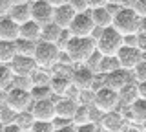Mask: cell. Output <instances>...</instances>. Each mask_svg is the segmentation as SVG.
Here are the masks:
<instances>
[{
  "label": "cell",
  "instance_id": "cell-47",
  "mask_svg": "<svg viewBox=\"0 0 146 132\" xmlns=\"http://www.w3.org/2000/svg\"><path fill=\"white\" fill-rule=\"evenodd\" d=\"M139 95H141V99H146V81L139 83Z\"/></svg>",
  "mask_w": 146,
  "mask_h": 132
},
{
  "label": "cell",
  "instance_id": "cell-27",
  "mask_svg": "<svg viewBox=\"0 0 146 132\" xmlns=\"http://www.w3.org/2000/svg\"><path fill=\"white\" fill-rule=\"evenodd\" d=\"M15 123L26 132V130H33L36 119H35V116H33V112H31V110H24V112H18V114H17Z\"/></svg>",
  "mask_w": 146,
  "mask_h": 132
},
{
  "label": "cell",
  "instance_id": "cell-23",
  "mask_svg": "<svg viewBox=\"0 0 146 132\" xmlns=\"http://www.w3.org/2000/svg\"><path fill=\"white\" fill-rule=\"evenodd\" d=\"M17 55V40H0V62L2 64H9Z\"/></svg>",
  "mask_w": 146,
  "mask_h": 132
},
{
  "label": "cell",
  "instance_id": "cell-6",
  "mask_svg": "<svg viewBox=\"0 0 146 132\" xmlns=\"http://www.w3.org/2000/svg\"><path fill=\"white\" fill-rule=\"evenodd\" d=\"M119 105H121V95H119L117 90L110 88V86H106V84H102L99 90H95V101H93V107L99 108L102 114L117 110Z\"/></svg>",
  "mask_w": 146,
  "mask_h": 132
},
{
  "label": "cell",
  "instance_id": "cell-3",
  "mask_svg": "<svg viewBox=\"0 0 146 132\" xmlns=\"http://www.w3.org/2000/svg\"><path fill=\"white\" fill-rule=\"evenodd\" d=\"M122 46H124V35L119 33L113 26L104 28L97 37V50L102 55H117Z\"/></svg>",
  "mask_w": 146,
  "mask_h": 132
},
{
  "label": "cell",
  "instance_id": "cell-48",
  "mask_svg": "<svg viewBox=\"0 0 146 132\" xmlns=\"http://www.w3.org/2000/svg\"><path fill=\"white\" fill-rule=\"evenodd\" d=\"M51 6H55V7H58V6H66V4H70V0H48Z\"/></svg>",
  "mask_w": 146,
  "mask_h": 132
},
{
  "label": "cell",
  "instance_id": "cell-50",
  "mask_svg": "<svg viewBox=\"0 0 146 132\" xmlns=\"http://www.w3.org/2000/svg\"><path fill=\"white\" fill-rule=\"evenodd\" d=\"M135 2H137V0H121V6L122 7H133Z\"/></svg>",
  "mask_w": 146,
  "mask_h": 132
},
{
  "label": "cell",
  "instance_id": "cell-37",
  "mask_svg": "<svg viewBox=\"0 0 146 132\" xmlns=\"http://www.w3.org/2000/svg\"><path fill=\"white\" fill-rule=\"evenodd\" d=\"M33 132H55V125L53 121H36Z\"/></svg>",
  "mask_w": 146,
  "mask_h": 132
},
{
  "label": "cell",
  "instance_id": "cell-44",
  "mask_svg": "<svg viewBox=\"0 0 146 132\" xmlns=\"http://www.w3.org/2000/svg\"><path fill=\"white\" fill-rule=\"evenodd\" d=\"M2 132H24L17 123H11V125H4L2 127Z\"/></svg>",
  "mask_w": 146,
  "mask_h": 132
},
{
  "label": "cell",
  "instance_id": "cell-14",
  "mask_svg": "<svg viewBox=\"0 0 146 132\" xmlns=\"http://www.w3.org/2000/svg\"><path fill=\"white\" fill-rule=\"evenodd\" d=\"M131 77H133L131 72L124 70V68H119V70L111 72V74H106V75H104V84L119 92V90H122L128 83L135 81V79H131Z\"/></svg>",
  "mask_w": 146,
  "mask_h": 132
},
{
  "label": "cell",
  "instance_id": "cell-21",
  "mask_svg": "<svg viewBox=\"0 0 146 132\" xmlns=\"http://www.w3.org/2000/svg\"><path fill=\"white\" fill-rule=\"evenodd\" d=\"M119 95H121V103L126 105V107L130 108L131 105L141 97V95H139V83H137V81L128 83L122 90H119Z\"/></svg>",
  "mask_w": 146,
  "mask_h": 132
},
{
  "label": "cell",
  "instance_id": "cell-28",
  "mask_svg": "<svg viewBox=\"0 0 146 132\" xmlns=\"http://www.w3.org/2000/svg\"><path fill=\"white\" fill-rule=\"evenodd\" d=\"M13 81H15V74L9 68V64H2L0 66V86L4 92H7L9 88H13Z\"/></svg>",
  "mask_w": 146,
  "mask_h": 132
},
{
  "label": "cell",
  "instance_id": "cell-55",
  "mask_svg": "<svg viewBox=\"0 0 146 132\" xmlns=\"http://www.w3.org/2000/svg\"><path fill=\"white\" fill-rule=\"evenodd\" d=\"M31 2H35V0H31Z\"/></svg>",
  "mask_w": 146,
  "mask_h": 132
},
{
  "label": "cell",
  "instance_id": "cell-36",
  "mask_svg": "<svg viewBox=\"0 0 146 132\" xmlns=\"http://www.w3.org/2000/svg\"><path fill=\"white\" fill-rule=\"evenodd\" d=\"M133 79L137 81V83H143V81H146V59H143V61L137 64V68L133 72Z\"/></svg>",
  "mask_w": 146,
  "mask_h": 132
},
{
  "label": "cell",
  "instance_id": "cell-45",
  "mask_svg": "<svg viewBox=\"0 0 146 132\" xmlns=\"http://www.w3.org/2000/svg\"><path fill=\"white\" fill-rule=\"evenodd\" d=\"M106 7H108V11L111 13L113 17H115L117 13H119V11L122 9V6H119V4H106Z\"/></svg>",
  "mask_w": 146,
  "mask_h": 132
},
{
  "label": "cell",
  "instance_id": "cell-26",
  "mask_svg": "<svg viewBox=\"0 0 146 132\" xmlns=\"http://www.w3.org/2000/svg\"><path fill=\"white\" fill-rule=\"evenodd\" d=\"M91 108L93 107H88V105H80L77 114L73 116V125L75 127H82V125H88V123H93L91 119Z\"/></svg>",
  "mask_w": 146,
  "mask_h": 132
},
{
  "label": "cell",
  "instance_id": "cell-32",
  "mask_svg": "<svg viewBox=\"0 0 146 132\" xmlns=\"http://www.w3.org/2000/svg\"><path fill=\"white\" fill-rule=\"evenodd\" d=\"M31 95H33V101H44V99H53V90L49 84L46 86H33L31 88Z\"/></svg>",
  "mask_w": 146,
  "mask_h": 132
},
{
  "label": "cell",
  "instance_id": "cell-1",
  "mask_svg": "<svg viewBox=\"0 0 146 132\" xmlns=\"http://www.w3.org/2000/svg\"><path fill=\"white\" fill-rule=\"evenodd\" d=\"M95 52H97V40L93 37H71L66 48V53L73 64H86Z\"/></svg>",
  "mask_w": 146,
  "mask_h": 132
},
{
  "label": "cell",
  "instance_id": "cell-18",
  "mask_svg": "<svg viewBox=\"0 0 146 132\" xmlns=\"http://www.w3.org/2000/svg\"><path fill=\"white\" fill-rule=\"evenodd\" d=\"M33 2H26V4H17V6H13V9L9 11V17H11L15 22L18 24H26V22H29L33 19Z\"/></svg>",
  "mask_w": 146,
  "mask_h": 132
},
{
  "label": "cell",
  "instance_id": "cell-22",
  "mask_svg": "<svg viewBox=\"0 0 146 132\" xmlns=\"http://www.w3.org/2000/svg\"><path fill=\"white\" fill-rule=\"evenodd\" d=\"M91 17H93V22L97 24V28L104 29L113 26V15L108 11V7H97V9H91Z\"/></svg>",
  "mask_w": 146,
  "mask_h": 132
},
{
  "label": "cell",
  "instance_id": "cell-9",
  "mask_svg": "<svg viewBox=\"0 0 146 132\" xmlns=\"http://www.w3.org/2000/svg\"><path fill=\"white\" fill-rule=\"evenodd\" d=\"M121 68H124L128 72H133L137 64L144 59V52H141L139 48H130V46H122L121 52L117 53Z\"/></svg>",
  "mask_w": 146,
  "mask_h": 132
},
{
  "label": "cell",
  "instance_id": "cell-51",
  "mask_svg": "<svg viewBox=\"0 0 146 132\" xmlns=\"http://www.w3.org/2000/svg\"><path fill=\"white\" fill-rule=\"evenodd\" d=\"M122 132H143V130L137 129V127H133V125H126V129L122 130Z\"/></svg>",
  "mask_w": 146,
  "mask_h": 132
},
{
  "label": "cell",
  "instance_id": "cell-31",
  "mask_svg": "<svg viewBox=\"0 0 146 132\" xmlns=\"http://www.w3.org/2000/svg\"><path fill=\"white\" fill-rule=\"evenodd\" d=\"M51 77L53 74L49 70H44V68H36L35 74L31 75V79H33V84L35 86H46L51 83Z\"/></svg>",
  "mask_w": 146,
  "mask_h": 132
},
{
  "label": "cell",
  "instance_id": "cell-17",
  "mask_svg": "<svg viewBox=\"0 0 146 132\" xmlns=\"http://www.w3.org/2000/svg\"><path fill=\"white\" fill-rule=\"evenodd\" d=\"M80 103L75 101V99H70V97H60L57 101V116L58 117H66V119H71L73 121V116L79 110Z\"/></svg>",
  "mask_w": 146,
  "mask_h": 132
},
{
  "label": "cell",
  "instance_id": "cell-53",
  "mask_svg": "<svg viewBox=\"0 0 146 132\" xmlns=\"http://www.w3.org/2000/svg\"><path fill=\"white\" fill-rule=\"evenodd\" d=\"M143 33H146V19H143V28H141Z\"/></svg>",
  "mask_w": 146,
  "mask_h": 132
},
{
  "label": "cell",
  "instance_id": "cell-29",
  "mask_svg": "<svg viewBox=\"0 0 146 132\" xmlns=\"http://www.w3.org/2000/svg\"><path fill=\"white\" fill-rule=\"evenodd\" d=\"M121 68V62H119V57L117 55H104L102 57V62H100V72L99 74L106 75V74H111Z\"/></svg>",
  "mask_w": 146,
  "mask_h": 132
},
{
  "label": "cell",
  "instance_id": "cell-2",
  "mask_svg": "<svg viewBox=\"0 0 146 132\" xmlns=\"http://www.w3.org/2000/svg\"><path fill=\"white\" fill-rule=\"evenodd\" d=\"M113 28L122 35H137L143 28V19L137 15L133 7H122L113 17Z\"/></svg>",
  "mask_w": 146,
  "mask_h": 132
},
{
  "label": "cell",
  "instance_id": "cell-30",
  "mask_svg": "<svg viewBox=\"0 0 146 132\" xmlns=\"http://www.w3.org/2000/svg\"><path fill=\"white\" fill-rule=\"evenodd\" d=\"M36 44H38V42H33V40H27V39H18L17 40V52H18V55L35 57Z\"/></svg>",
  "mask_w": 146,
  "mask_h": 132
},
{
  "label": "cell",
  "instance_id": "cell-40",
  "mask_svg": "<svg viewBox=\"0 0 146 132\" xmlns=\"http://www.w3.org/2000/svg\"><path fill=\"white\" fill-rule=\"evenodd\" d=\"M133 9L137 11V15H139L141 19H146V0H137Z\"/></svg>",
  "mask_w": 146,
  "mask_h": 132
},
{
  "label": "cell",
  "instance_id": "cell-38",
  "mask_svg": "<svg viewBox=\"0 0 146 132\" xmlns=\"http://www.w3.org/2000/svg\"><path fill=\"white\" fill-rule=\"evenodd\" d=\"M70 6H71L77 13H86V11H90L88 0H70Z\"/></svg>",
  "mask_w": 146,
  "mask_h": 132
},
{
  "label": "cell",
  "instance_id": "cell-19",
  "mask_svg": "<svg viewBox=\"0 0 146 132\" xmlns=\"http://www.w3.org/2000/svg\"><path fill=\"white\" fill-rule=\"evenodd\" d=\"M20 39H27L33 42H40L42 40V26L38 22L31 19L26 24H20Z\"/></svg>",
  "mask_w": 146,
  "mask_h": 132
},
{
  "label": "cell",
  "instance_id": "cell-41",
  "mask_svg": "<svg viewBox=\"0 0 146 132\" xmlns=\"http://www.w3.org/2000/svg\"><path fill=\"white\" fill-rule=\"evenodd\" d=\"M13 0H2L0 2V13H2V17H6V15H9V11L13 9Z\"/></svg>",
  "mask_w": 146,
  "mask_h": 132
},
{
  "label": "cell",
  "instance_id": "cell-43",
  "mask_svg": "<svg viewBox=\"0 0 146 132\" xmlns=\"http://www.w3.org/2000/svg\"><path fill=\"white\" fill-rule=\"evenodd\" d=\"M108 4V0H88L90 9H97V7H104Z\"/></svg>",
  "mask_w": 146,
  "mask_h": 132
},
{
  "label": "cell",
  "instance_id": "cell-34",
  "mask_svg": "<svg viewBox=\"0 0 146 132\" xmlns=\"http://www.w3.org/2000/svg\"><path fill=\"white\" fill-rule=\"evenodd\" d=\"M102 57H104V55H102V53H100L99 50H97V52H95L93 55H91V57L88 59V62H86V66L91 68V70H93L97 75H99V72H100V62H102Z\"/></svg>",
  "mask_w": 146,
  "mask_h": 132
},
{
  "label": "cell",
  "instance_id": "cell-13",
  "mask_svg": "<svg viewBox=\"0 0 146 132\" xmlns=\"http://www.w3.org/2000/svg\"><path fill=\"white\" fill-rule=\"evenodd\" d=\"M33 20L38 22L40 26H46L49 22H53V17H55V6L48 2V0H35L33 2Z\"/></svg>",
  "mask_w": 146,
  "mask_h": 132
},
{
  "label": "cell",
  "instance_id": "cell-35",
  "mask_svg": "<svg viewBox=\"0 0 146 132\" xmlns=\"http://www.w3.org/2000/svg\"><path fill=\"white\" fill-rule=\"evenodd\" d=\"M17 114L13 108H9L7 105H2V127L4 125H11V123H15L17 119Z\"/></svg>",
  "mask_w": 146,
  "mask_h": 132
},
{
  "label": "cell",
  "instance_id": "cell-10",
  "mask_svg": "<svg viewBox=\"0 0 146 132\" xmlns=\"http://www.w3.org/2000/svg\"><path fill=\"white\" fill-rule=\"evenodd\" d=\"M36 121H53L57 117V101L55 99H44V101H35L31 107Z\"/></svg>",
  "mask_w": 146,
  "mask_h": 132
},
{
  "label": "cell",
  "instance_id": "cell-11",
  "mask_svg": "<svg viewBox=\"0 0 146 132\" xmlns=\"http://www.w3.org/2000/svg\"><path fill=\"white\" fill-rule=\"evenodd\" d=\"M100 129L104 132H122L126 129V117L121 110H113V112H106L100 119Z\"/></svg>",
  "mask_w": 146,
  "mask_h": 132
},
{
  "label": "cell",
  "instance_id": "cell-7",
  "mask_svg": "<svg viewBox=\"0 0 146 132\" xmlns=\"http://www.w3.org/2000/svg\"><path fill=\"white\" fill-rule=\"evenodd\" d=\"M95 29H97V24L93 22L91 9H90L86 13H77L68 31H70L73 37H93Z\"/></svg>",
  "mask_w": 146,
  "mask_h": 132
},
{
  "label": "cell",
  "instance_id": "cell-54",
  "mask_svg": "<svg viewBox=\"0 0 146 132\" xmlns=\"http://www.w3.org/2000/svg\"><path fill=\"white\" fill-rule=\"evenodd\" d=\"M26 132H33V130H26Z\"/></svg>",
  "mask_w": 146,
  "mask_h": 132
},
{
  "label": "cell",
  "instance_id": "cell-12",
  "mask_svg": "<svg viewBox=\"0 0 146 132\" xmlns=\"http://www.w3.org/2000/svg\"><path fill=\"white\" fill-rule=\"evenodd\" d=\"M9 68L13 70L15 75H26V77H31L35 74V70L38 68L35 57H27V55H17L9 62Z\"/></svg>",
  "mask_w": 146,
  "mask_h": 132
},
{
  "label": "cell",
  "instance_id": "cell-42",
  "mask_svg": "<svg viewBox=\"0 0 146 132\" xmlns=\"http://www.w3.org/2000/svg\"><path fill=\"white\" fill-rule=\"evenodd\" d=\"M77 132H99V129H97V123H88V125L77 127Z\"/></svg>",
  "mask_w": 146,
  "mask_h": 132
},
{
  "label": "cell",
  "instance_id": "cell-8",
  "mask_svg": "<svg viewBox=\"0 0 146 132\" xmlns=\"http://www.w3.org/2000/svg\"><path fill=\"white\" fill-rule=\"evenodd\" d=\"M71 83L79 90H93L95 83H97V74L86 64H79L73 68L71 74Z\"/></svg>",
  "mask_w": 146,
  "mask_h": 132
},
{
  "label": "cell",
  "instance_id": "cell-33",
  "mask_svg": "<svg viewBox=\"0 0 146 132\" xmlns=\"http://www.w3.org/2000/svg\"><path fill=\"white\" fill-rule=\"evenodd\" d=\"M13 86L15 88H24V90H29L33 88V79L31 77H26V75H15V81H13Z\"/></svg>",
  "mask_w": 146,
  "mask_h": 132
},
{
  "label": "cell",
  "instance_id": "cell-16",
  "mask_svg": "<svg viewBox=\"0 0 146 132\" xmlns=\"http://www.w3.org/2000/svg\"><path fill=\"white\" fill-rule=\"evenodd\" d=\"M77 11L73 9L70 4H66V6H58L55 7V17H53V22L55 24H58L62 29H70L73 19H75Z\"/></svg>",
  "mask_w": 146,
  "mask_h": 132
},
{
  "label": "cell",
  "instance_id": "cell-39",
  "mask_svg": "<svg viewBox=\"0 0 146 132\" xmlns=\"http://www.w3.org/2000/svg\"><path fill=\"white\" fill-rule=\"evenodd\" d=\"M124 46L139 48V33L137 35H124Z\"/></svg>",
  "mask_w": 146,
  "mask_h": 132
},
{
  "label": "cell",
  "instance_id": "cell-5",
  "mask_svg": "<svg viewBox=\"0 0 146 132\" xmlns=\"http://www.w3.org/2000/svg\"><path fill=\"white\" fill-rule=\"evenodd\" d=\"M4 105H7L9 108H13L15 112H24V110H31L33 107V95L29 90L24 88H9L7 92H4Z\"/></svg>",
  "mask_w": 146,
  "mask_h": 132
},
{
  "label": "cell",
  "instance_id": "cell-52",
  "mask_svg": "<svg viewBox=\"0 0 146 132\" xmlns=\"http://www.w3.org/2000/svg\"><path fill=\"white\" fill-rule=\"evenodd\" d=\"M26 2H31V0H13V4H15V6H17V4H26Z\"/></svg>",
  "mask_w": 146,
  "mask_h": 132
},
{
  "label": "cell",
  "instance_id": "cell-20",
  "mask_svg": "<svg viewBox=\"0 0 146 132\" xmlns=\"http://www.w3.org/2000/svg\"><path fill=\"white\" fill-rule=\"evenodd\" d=\"M71 77L70 75H64V74H53L51 77V83H49V86H51L53 94L58 95V97H64V95L68 94V90L71 88Z\"/></svg>",
  "mask_w": 146,
  "mask_h": 132
},
{
  "label": "cell",
  "instance_id": "cell-4",
  "mask_svg": "<svg viewBox=\"0 0 146 132\" xmlns=\"http://www.w3.org/2000/svg\"><path fill=\"white\" fill-rule=\"evenodd\" d=\"M62 50L57 46L55 42H48V40H40L36 44V52H35V61L38 68L44 70H51L60 62Z\"/></svg>",
  "mask_w": 146,
  "mask_h": 132
},
{
  "label": "cell",
  "instance_id": "cell-49",
  "mask_svg": "<svg viewBox=\"0 0 146 132\" xmlns=\"http://www.w3.org/2000/svg\"><path fill=\"white\" fill-rule=\"evenodd\" d=\"M55 132H77V127L75 125H70V127H64V129H57Z\"/></svg>",
  "mask_w": 146,
  "mask_h": 132
},
{
  "label": "cell",
  "instance_id": "cell-25",
  "mask_svg": "<svg viewBox=\"0 0 146 132\" xmlns=\"http://www.w3.org/2000/svg\"><path fill=\"white\" fill-rule=\"evenodd\" d=\"M64 29L55 22H49V24L42 26V40H48V42H58V39L62 37Z\"/></svg>",
  "mask_w": 146,
  "mask_h": 132
},
{
  "label": "cell",
  "instance_id": "cell-24",
  "mask_svg": "<svg viewBox=\"0 0 146 132\" xmlns=\"http://www.w3.org/2000/svg\"><path fill=\"white\" fill-rule=\"evenodd\" d=\"M130 119L133 123H146V99H137V101L128 108Z\"/></svg>",
  "mask_w": 146,
  "mask_h": 132
},
{
  "label": "cell",
  "instance_id": "cell-15",
  "mask_svg": "<svg viewBox=\"0 0 146 132\" xmlns=\"http://www.w3.org/2000/svg\"><path fill=\"white\" fill-rule=\"evenodd\" d=\"M20 39V24L9 15L0 19V40H18Z\"/></svg>",
  "mask_w": 146,
  "mask_h": 132
},
{
  "label": "cell",
  "instance_id": "cell-46",
  "mask_svg": "<svg viewBox=\"0 0 146 132\" xmlns=\"http://www.w3.org/2000/svg\"><path fill=\"white\" fill-rule=\"evenodd\" d=\"M139 50L146 52V33H143V31L139 33Z\"/></svg>",
  "mask_w": 146,
  "mask_h": 132
}]
</instances>
